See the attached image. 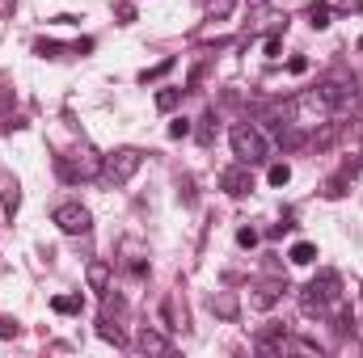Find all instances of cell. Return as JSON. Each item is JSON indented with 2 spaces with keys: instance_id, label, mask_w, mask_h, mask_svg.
<instances>
[{
  "instance_id": "1",
  "label": "cell",
  "mask_w": 363,
  "mask_h": 358,
  "mask_svg": "<svg viewBox=\"0 0 363 358\" xmlns=\"http://www.w3.org/2000/svg\"><path fill=\"white\" fill-rule=\"evenodd\" d=\"M228 144H233V156L241 165H262L271 156V139H267V131L258 122H237L228 131Z\"/></svg>"
},
{
  "instance_id": "2",
  "label": "cell",
  "mask_w": 363,
  "mask_h": 358,
  "mask_svg": "<svg viewBox=\"0 0 363 358\" xmlns=\"http://www.w3.org/2000/svg\"><path fill=\"white\" fill-rule=\"evenodd\" d=\"M330 118H334V105L325 101L321 89H304L291 101V122H296V127H325Z\"/></svg>"
},
{
  "instance_id": "3",
  "label": "cell",
  "mask_w": 363,
  "mask_h": 358,
  "mask_svg": "<svg viewBox=\"0 0 363 358\" xmlns=\"http://www.w3.org/2000/svg\"><path fill=\"white\" fill-rule=\"evenodd\" d=\"M140 165H144V152L140 148H118V152H110L101 161V181L106 185H127V181L140 173Z\"/></svg>"
},
{
  "instance_id": "4",
  "label": "cell",
  "mask_w": 363,
  "mask_h": 358,
  "mask_svg": "<svg viewBox=\"0 0 363 358\" xmlns=\"http://www.w3.org/2000/svg\"><path fill=\"white\" fill-rule=\"evenodd\" d=\"M334 299H338V274H321V278H313V282L304 287V295H300L304 312H317V316H321Z\"/></svg>"
},
{
  "instance_id": "5",
  "label": "cell",
  "mask_w": 363,
  "mask_h": 358,
  "mask_svg": "<svg viewBox=\"0 0 363 358\" xmlns=\"http://www.w3.org/2000/svg\"><path fill=\"white\" fill-rule=\"evenodd\" d=\"M55 224H60V232H68V236H85L93 224L89 207H81V202H64V207H55Z\"/></svg>"
},
{
  "instance_id": "6",
  "label": "cell",
  "mask_w": 363,
  "mask_h": 358,
  "mask_svg": "<svg viewBox=\"0 0 363 358\" xmlns=\"http://www.w3.org/2000/svg\"><path fill=\"white\" fill-rule=\"evenodd\" d=\"M220 185L233 194V198H245L254 190V178H250V165H237V169H224L220 173Z\"/></svg>"
},
{
  "instance_id": "7",
  "label": "cell",
  "mask_w": 363,
  "mask_h": 358,
  "mask_svg": "<svg viewBox=\"0 0 363 358\" xmlns=\"http://www.w3.org/2000/svg\"><path fill=\"white\" fill-rule=\"evenodd\" d=\"M279 299H283V287H279V282H267V287H258V291H254V299H250V304H254V308H274Z\"/></svg>"
},
{
  "instance_id": "8",
  "label": "cell",
  "mask_w": 363,
  "mask_h": 358,
  "mask_svg": "<svg viewBox=\"0 0 363 358\" xmlns=\"http://www.w3.org/2000/svg\"><path fill=\"white\" fill-rule=\"evenodd\" d=\"M140 350H144V354H165V350H169V342H165L161 333L144 329V333H140Z\"/></svg>"
},
{
  "instance_id": "9",
  "label": "cell",
  "mask_w": 363,
  "mask_h": 358,
  "mask_svg": "<svg viewBox=\"0 0 363 358\" xmlns=\"http://www.w3.org/2000/svg\"><path fill=\"white\" fill-rule=\"evenodd\" d=\"M291 262H296V266H313V262H317V245L296 241V245H291Z\"/></svg>"
},
{
  "instance_id": "10",
  "label": "cell",
  "mask_w": 363,
  "mask_h": 358,
  "mask_svg": "<svg viewBox=\"0 0 363 358\" xmlns=\"http://www.w3.org/2000/svg\"><path fill=\"white\" fill-rule=\"evenodd\" d=\"M106 282H110V266L106 262H89V287L93 291H106Z\"/></svg>"
},
{
  "instance_id": "11",
  "label": "cell",
  "mask_w": 363,
  "mask_h": 358,
  "mask_svg": "<svg viewBox=\"0 0 363 358\" xmlns=\"http://www.w3.org/2000/svg\"><path fill=\"white\" fill-rule=\"evenodd\" d=\"M51 308H55V312H64V316H72V312H81V295H55V299H51Z\"/></svg>"
},
{
  "instance_id": "12",
  "label": "cell",
  "mask_w": 363,
  "mask_h": 358,
  "mask_svg": "<svg viewBox=\"0 0 363 358\" xmlns=\"http://www.w3.org/2000/svg\"><path fill=\"white\" fill-rule=\"evenodd\" d=\"M0 185H4V211L13 215V211H17V202H21V194H17V181H9L4 173H0Z\"/></svg>"
},
{
  "instance_id": "13",
  "label": "cell",
  "mask_w": 363,
  "mask_h": 358,
  "mask_svg": "<svg viewBox=\"0 0 363 358\" xmlns=\"http://www.w3.org/2000/svg\"><path fill=\"white\" fill-rule=\"evenodd\" d=\"M182 93H186V89H161V93H157V110H161V114H169V110L182 101Z\"/></svg>"
},
{
  "instance_id": "14",
  "label": "cell",
  "mask_w": 363,
  "mask_h": 358,
  "mask_svg": "<svg viewBox=\"0 0 363 358\" xmlns=\"http://www.w3.org/2000/svg\"><path fill=\"white\" fill-rule=\"evenodd\" d=\"M308 21H313V30H325L330 25V4H313L308 8Z\"/></svg>"
},
{
  "instance_id": "15",
  "label": "cell",
  "mask_w": 363,
  "mask_h": 358,
  "mask_svg": "<svg viewBox=\"0 0 363 358\" xmlns=\"http://www.w3.org/2000/svg\"><path fill=\"white\" fill-rule=\"evenodd\" d=\"M233 8H237V0H207V13H211L216 21H224Z\"/></svg>"
},
{
  "instance_id": "16",
  "label": "cell",
  "mask_w": 363,
  "mask_h": 358,
  "mask_svg": "<svg viewBox=\"0 0 363 358\" xmlns=\"http://www.w3.org/2000/svg\"><path fill=\"white\" fill-rule=\"evenodd\" d=\"M211 312H220V316H237V299H233V295H220V299H211Z\"/></svg>"
},
{
  "instance_id": "17",
  "label": "cell",
  "mask_w": 363,
  "mask_h": 358,
  "mask_svg": "<svg viewBox=\"0 0 363 358\" xmlns=\"http://www.w3.org/2000/svg\"><path fill=\"white\" fill-rule=\"evenodd\" d=\"M267 181H271V185H287V181H291V169H287V165H271Z\"/></svg>"
},
{
  "instance_id": "18",
  "label": "cell",
  "mask_w": 363,
  "mask_h": 358,
  "mask_svg": "<svg viewBox=\"0 0 363 358\" xmlns=\"http://www.w3.org/2000/svg\"><path fill=\"white\" fill-rule=\"evenodd\" d=\"M169 135H174V139H186V135H190V118H174V122H169Z\"/></svg>"
},
{
  "instance_id": "19",
  "label": "cell",
  "mask_w": 363,
  "mask_h": 358,
  "mask_svg": "<svg viewBox=\"0 0 363 358\" xmlns=\"http://www.w3.org/2000/svg\"><path fill=\"white\" fill-rule=\"evenodd\" d=\"M169 68H174V59H161L157 68H148V72H144V85H148V81H157V76H165Z\"/></svg>"
},
{
  "instance_id": "20",
  "label": "cell",
  "mask_w": 363,
  "mask_h": 358,
  "mask_svg": "<svg viewBox=\"0 0 363 358\" xmlns=\"http://www.w3.org/2000/svg\"><path fill=\"white\" fill-rule=\"evenodd\" d=\"M237 245H241V249H254V245H258V232H254V228H241V232H237Z\"/></svg>"
},
{
  "instance_id": "21",
  "label": "cell",
  "mask_w": 363,
  "mask_h": 358,
  "mask_svg": "<svg viewBox=\"0 0 363 358\" xmlns=\"http://www.w3.org/2000/svg\"><path fill=\"white\" fill-rule=\"evenodd\" d=\"M97 333H101L106 342H114V346H123V333H118V329H110V325H97Z\"/></svg>"
},
{
  "instance_id": "22",
  "label": "cell",
  "mask_w": 363,
  "mask_h": 358,
  "mask_svg": "<svg viewBox=\"0 0 363 358\" xmlns=\"http://www.w3.org/2000/svg\"><path fill=\"white\" fill-rule=\"evenodd\" d=\"M279 51H283V38L271 34V38H267V59H279Z\"/></svg>"
},
{
  "instance_id": "23",
  "label": "cell",
  "mask_w": 363,
  "mask_h": 358,
  "mask_svg": "<svg viewBox=\"0 0 363 358\" xmlns=\"http://www.w3.org/2000/svg\"><path fill=\"white\" fill-rule=\"evenodd\" d=\"M359 47H363V38H359Z\"/></svg>"
}]
</instances>
